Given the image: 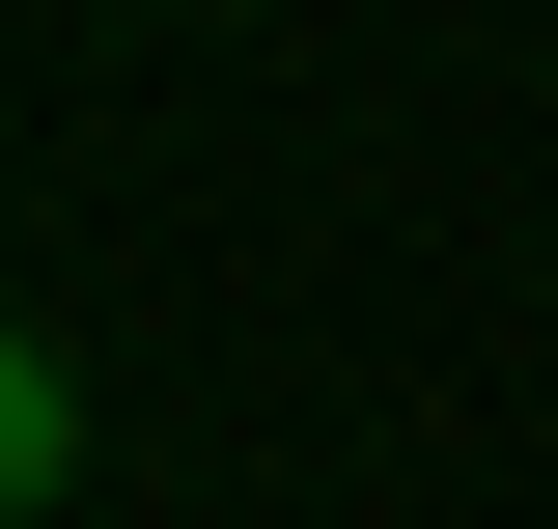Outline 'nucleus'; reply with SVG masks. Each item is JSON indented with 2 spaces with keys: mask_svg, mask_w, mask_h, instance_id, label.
<instances>
[{
  "mask_svg": "<svg viewBox=\"0 0 558 529\" xmlns=\"http://www.w3.org/2000/svg\"><path fill=\"white\" fill-rule=\"evenodd\" d=\"M57 473H84V391H57V334H0V529L57 502Z\"/></svg>",
  "mask_w": 558,
  "mask_h": 529,
  "instance_id": "f257e3e1",
  "label": "nucleus"
}]
</instances>
